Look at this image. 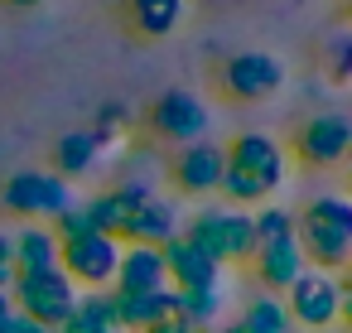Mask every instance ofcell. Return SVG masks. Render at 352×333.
I'll list each match as a JSON object with an SVG mask.
<instances>
[{"label": "cell", "mask_w": 352, "mask_h": 333, "mask_svg": "<svg viewBox=\"0 0 352 333\" xmlns=\"http://www.w3.org/2000/svg\"><path fill=\"white\" fill-rule=\"evenodd\" d=\"M227 155V169H222V184L217 193L232 203V208H261L270 203V193L289 179V155L275 136L265 131H246L236 136L232 145H222Z\"/></svg>", "instance_id": "6da1fadb"}, {"label": "cell", "mask_w": 352, "mask_h": 333, "mask_svg": "<svg viewBox=\"0 0 352 333\" xmlns=\"http://www.w3.org/2000/svg\"><path fill=\"white\" fill-rule=\"evenodd\" d=\"M294 241L314 270H347L352 266V198L347 193H318L294 213Z\"/></svg>", "instance_id": "7a4b0ae2"}, {"label": "cell", "mask_w": 352, "mask_h": 333, "mask_svg": "<svg viewBox=\"0 0 352 333\" xmlns=\"http://www.w3.org/2000/svg\"><path fill=\"white\" fill-rule=\"evenodd\" d=\"M179 237H188L217 266H241V261L256 256L251 213H241V208H203V213L188 217V227H179Z\"/></svg>", "instance_id": "3957f363"}, {"label": "cell", "mask_w": 352, "mask_h": 333, "mask_svg": "<svg viewBox=\"0 0 352 333\" xmlns=\"http://www.w3.org/2000/svg\"><path fill=\"white\" fill-rule=\"evenodd\" d=\"M10 304H15V314H25V319L44 323L49 333H58V328L68 323L73 304H78V285H73L63 270L15 275V285H10Z\"/></svg>", "instance_id": "277c9868"}, {"label": "cell", "mask_w": 352, "mask_h": 333, "mask_svg": "<svg viewBox=\"0 0 352 333\" xmlns=\"http://www.w3.org/2000/svg\"><path fill=\"white\" fill-rule=\"evenodd\" d=\"M68 203H73L68 179L44 174V169H20V174L6 179V189H0V208L15 213V217H25V222H39V217L54 222Z\"/></svg>", "instance_id": "5b68a950"}, {"label": "cell", "mask_w": 352, "mask_h": 333, "mask_svg": "<svg viewBox=\"0 0 352 333\" xmlns=\"http://www.w3.org/2000/svg\"><path fill=\"white\" fill-rule=\"evenodd\" d=\"M116 266H121V241L116 237L87 232L78 241H58V270L78 290H107L116 280Z\"/></svg>", "instance_id": "8992f818"}, {"label": "cell", "mask_w": 352, "mask_h": 333, "mask_svg": "<svg viewBox=\"0 0 352 333\" xmlns=\"http://www.w3.org/2000/svg\"><path fill=\"white\" fill-rule=\"evenodd\" d=\"M208 126H212V111L198 92L188 87H169L155 97L150 107V131L160 140H174V145H193V140H208Z\"/></svg>", "instance_id": "52a82bcc"}, {"label": "cell", "mask_w": 352, "mask_h": 333, "mask_svg": "<svg viewBox=\"0 0 352 333\" xmlns=\"http://www.w3.org/2000/svg\"><path fill=\"white\" fill-rule=\"evenodd\" d=\"M280 87H285V63L265 49H246L222 63V92L236 102H265Z\"/></svg>", "instance_id": "ba28073f"}, {"label": "cell", "mask_w": 352, "mask_h": 333, "mask_svg": "<svg viewBox=\"0 0 352 333\" xmlns=\"http://www.w3.org/2000/svg\"><path fill=\"white\" fill-rule=\"evenodd\" d=\"M294 155L309 169H333L352 155V121L342 111H318L294 131Z\"/></svg>", "instance_id": "9c48e42d"}, {"label": "cell", "mask_w": 352, "mask_h": 333, "mask_svg": "<svg viewBox=\"0 0 352 333\" xmlns=\"http://www.w3.org/2000/svg\"><path fill=\"white\" fill-rule=\"evenodd\" d=\"M280 299H285L294 328H333L338 323V275H328V270L309 266Z\"/></svg>", "instance_id": "30bf717a"}, {"label": "cell", "mask_w": 352, "mask_h": 333, "mask_svg": "<svg viewBox=\"0 0 352 333\" xmlns=\"http://www.w3.org/2000/svg\"><path fill=\"white\" fill-rule=\"evenodd\" d=\"M222 169H227V155L217 140H193L174 155V184H179V193H193V198L217 193Z\"/></svg>", "instance_id": "8fae6325"}, {"label": "cell", "mask_w": 352, "mask_h": 333, "mask_svg": "<svg viewBox=\"0 0 352 333\" xmlns=\"http://www.w3.org/2000/svg\"><path fill=\"white\" fill-rule=\"evenodd\" d=\"M160 256H164V275L174 290H222V266L208 261L188 237H169Z\"/></svg>", "instance_id": "7c38bea8"}, {"label": "cell", "mask_w": 352, "mask_h": 333, "mask_svg": "<svg viewBox=\"0 0 352 333\" xmlns=\"http://www.w3.org/2000/svg\"><path fill=\"white\" fill-rule=\"evenodd\" d=\"M251 270H256V280H261V290H265V294H280V290H289V285L309 270V261H304L299 241H294V237H285V241L256 246Z\"/></svg>", "instance_id": "4fadbf2b"}, {"label": "cell", "mask_w": 352, "mask_h": 333, "mask_svg": "<svg viewBox=\"0 0 352 333\" xmlns=\"http://www.w3.org/2000/svg\"><path fill=\"white\" fill-rule=\"evenodd\" d=\"M169 237H179V208L174 203H164V198H150V203H140L131 217H126V227H121V246H164Z\"/></svg>", "instance_id": "5bb4252c"}, {"label": "cell", "mask_w": 352, "mask_h": 333, "mask_svg": "<svg viewBox=\"0 0 352 333\" xmlns=\"http://www.w3.org/2000/svg\"><path fill=\"white\" fill-rule=\"evenodd\" d=\"M164 285H169V275H164V256H160V246H121V266H116V280H111L116 294L164 290Z\"/></svg>", "instance_id": "9a60e30c"}, {"label": "cell", "mask_w": 352, "mask_h": 333, "mask_svg": "<svg viewBox=\"0 0 352 333\" xmlns=\"http://www.w3.org/2000/svg\"><path fill=\"white\" fill-rule=\"evenodd\" d=\"M111 299H116V323L121 328H155V323H164V319H174L179 314V290H140V294H116L111 290Z\"/></svg>", "instance_id": "2e32d148"}, {"label": "cell", "mask_w": 352, "mask_h": 333, "mask_svg": "<svg viewBox=\"0 0 352 333\" xmlns=\"http://www.w3.org/2000/svg\"><path fill=\"white\" fill-rule=\"evenodd\" d=\"M15 275H39V270H58V237L44 222H25L15 237Z\"/></svg>", "instance_id": "e0dca14e"}, {"label": "cell", "mask_w": 352, "mask_h": 333, "mask_svg": "<svg viewBox=\"0 0 352 333\" xmlns=\"http://www.w3.org/2000/svg\"><path fill=\"white\" fill-rule=\"evenodd\" d=\"M58 333H121L111 290H78V304Z\"/></svg>", "instance_id": "ac0fdd59"}, {"label": "cell", "mask_w": 352, "mask_h": 333, "mask_svg": "<svg viewBox=\"0 0 352 333\" xmlns=\"http://www.w3.org/2000/svg\"><path fill=\"white\" fill-rule=\"evenodd\" d=\"M97 160H102V145L92 140V131H68V136H58V145H54V169H58V179H82V174H92Z\"/></svg>", "instance_id": "d6986e66"}, {"label": "cell", "mask_w": 352, "mask_h": 333, "mask_svg": "<svg viewBox=\"0 0 352 333\" xmlns=\"http://www.w3.org/2000/svg\"><path fill=\"white\" fill-rule=\"evenodd\" d=\"M131 25L145 39H169L184 25V0H131Z\"/></svg>", "instance_id": "ffe728a7"}, {"label": "cell", "mask_w": 352, "mask_h": 333, "mask_svg": "<svg viewBox=\"0 0 352 333\" xmlns=\"http://www.w3.org/2000/svg\"><path fill=\"white\" fill-rule=\"evenodd\" d=\"M241 323H246L251 333H294V319H289L285 299H280V294H265V290L246 299V309H241Z\"/></svg>", "instance_id": "44dd1931"}, {"label": "cell", "mask_w": 352, "mask_h": 333, "mask_svg": "<svg viewBox=\"0 0 352 333\" xmlns=\"http://www.w3.org/2000/svg\"><path fill=\"white\" fill-rule=\"evenodd\" d=\"M174 319H184L193 333L212 328L222 319V290H179V314Z\"/></svg>", "instance_id": "7402d4cb"}, {"label": "cell", "mask_w": 352, "mask_h": 333, "mask_svg": "<svg viewBox=\"0 0 352 333\" xmlns=\"http://www.w3.org/2000/svg\"><path fill=\"white\" fill-rule=\"evenodd\" d=\"M82 208H87V217H92V232H102V237H121V227H126V217H131V208H126L111 189L92 193Z\"/></svg>", "instance_id": "603a6c76"}, {"label": "cell", "mask_w": 352, "mask_h": 333, "mask_svg": "<svg viewBox=\"0 0 352 333\" xmlns=\"http://www.w3.org/2000/svg\"><path fill=\"white\" fill-rule=\"evenodd\" d=\"M251 232H256V246L285 241V237H294V213L280 208V203H261V208L251 213Z\"/></svg>", "instance_id": "cb8c5ba5"}, {"label": "cell", "mask_w": 352, "mask_h": 333, "mask_svg": "<svg viewBox=\"0 0 352 333\" xmlns=\"http://www.w3.org/2000/svg\"><path fill=\"white\" fill-rule=\"evenodd\" d=\"M323 73L342 87L352 83V30H333L323 39Z\"/></svg>", "instance_id": "d4e9b609"}, {"label": "cell", "mask_w": 352, "mask_h": 333, "mask_svg": "<svg viewBox=\"0 0 352 333\" xmlns=\"http://www.w3.org/2000/svg\"><path fill=\"white\" fill-rule=\"evenodd\" d=\"M58 241H78V237H87L92 232V217H87V208L82 203H68L58 217H54V227H49Z\"/></svg>", "instance_id": "484cf974"}, {"label": "cell", "mask_w": 352, "mask_h": 333, "mask_svg": "<svg viewBox=\"0 0 352 333\" xmlns=\"http://www.w3.org/2000/svg\"><path fill=\"white\" fill-rule=\"evenodd\" d=\"M10 285H15V246L0 232V290H10Z\"/></svg>", "instance_id": "4316f807"}, {"label": "cell", "mask_w": 352, "mask_h": 333, "mask_svg": "<svg viewBox=\"0 0 352 333\" xmlns=\"http://www.w3.org/2000/svg\"><path fill=\"white\" fill-rule=\"evenodd\" d=\"M338 323H347V328H352V270H347V275H338Z\"/></svg>", "instance_id": "83f0119b"}, {"label": "cell", "mask_w": 352, "mask_h": 333, "mask_svg": "<svg viewBox=\"0 0 352 333\" xmlns=\"http://www.w3.org/2000/svg\"><path fill=\"white\" fill-rule=\"evenodd\" d=\"M6 333H49V328H44V323H34V319H25V314H10Z\"/></svg>", "instance_id": "f1b7e54d"}, {"label": "cell", "mask_w": 352, "mask_h": 333, "mask_svg": "<svg viewBox=\"0 0 352 333\" xmlns=\"http://www.w3.org/2000/svg\"><path fill=\"white\" fill-rule=\"evenodd\" d=\"M140 333H193L184 319H164V323H155V328H140Z\"/></svg>", "instance_id": "f546056e"}, {"label": "cell", "mask_w": 352, "mask_h": 333, "mask_svg": "<svg viewBox=\"0 0 352 333\" xmlns=\"http://www.w3.org/2000/svg\"><path fill=\"white\" fill-rule=\"evenodd\" d=\"M10 314H15V304H10V290H0V333H6Z\"/></svg>", "instance_id": "4dcf8cb0"}, {"label": "cell", "mask_w": 352, "mask_h": 333, "mask_svg": "<svg viewBox=\"0 0 352 333\" xmlns=\"http://www.w3.org/2000/svg\"><path fill=\"white\" fill-rule=\"evenodd\" d=\"M0 6H15V10H34V6H44V0H0Z\"/></svg>", "instance_id": "1f68e13d"}, {"label": "cell", "mask_w": 352, "mask_h": 333, "mask_svg": "<svg viewBox=\"0 0 352 333\" xmlns=\"http://www.w3.org/2000/svg\"><path fill=\"white\" fill-rule=\"evenodd\" d=\"M217 333H251V328H246V323H241V319H232V323H222V328H217Z\"/></svg>", "instance_id": "d6a6232c"}, {"label": "cell", "mask_w": 352, "mask_h": 333, "mask_svg": "<svg viewBox=\"0 0 352 333\" xmlns=\"http://www.w3.org/2000/svg\"><path fill=\"white\" fill-rule=\"evenodd\" d=\"M342 169H347V189H352V155H347V160H342Z\"/></svg>", "instance_id": "836d02e7"}, {"label": "cell", "mask_w": 352, "mask_h": 333, "mask_svg": "<svg viewBox=\"0 0 352 333\" xmlns=\"http://www.w3.org/2000/svg\"><path fill=\"white\" fill-rule=\"evenodd\" d=\"M347 270H352V266H347Z\"/></svg>", "instance_id": "e575fe53"}]
</instances>
